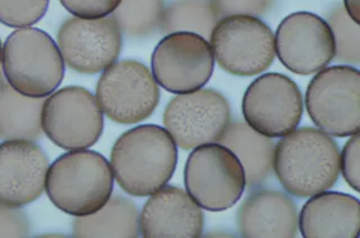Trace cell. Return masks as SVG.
I'll return each instance as SVG.
<instances>
[{"label":"cell","mask_w":360,"mask_h":238,"mask_svg":"<svg viewBox=\"0 0 360 238\" xmlns=\"http://www.w3.org/2000/svg\"><path fill=\"white\" fill-rule=\"evenodd\" d=\"M178 149L168 131L142 125L124 132L112 146L110 168L118 185L129 196L146 198L174 176Z\"/></svg>","instance_id":"obj_1"},{"label":"cell","mask_w":360,"mask_h":238,"mask_svg":"<svg viewBox=\"0 0 360 238\" xmlns=\"http://www.w3.org/2000/svg\"><path fill=\"white\" fill-rule=\"evenodd\" d=\"M345 11L354 22H360V0H345Z\"/></svg>","instance_id":"obj_30"},{"label":"cell","mask_w":360,"mask_h":238,"mask_svg":"<svg viewBox=\"0 0 360 238\" xmlns=\"http://www.w3.org/2000/svg\"><path fill=\"white\" fill-rule=\"evenodd\" d=\"M45 99L18 93L0 74V139L31 140L42 138L41 123Z\"/></svg>","instance_id":"obj_20"},{"label":"cell","mask_w":360,"mask_h":238,"mask_svg":"<svg viewBox=\"0 0 360 238\" xmlns=\"http://www.w3.org/2000/svg\"><path fill=\"white\" fill-rule=\"evenodd\" d=\"M50 162L31 140H5L0 144V204L22 208L45 191Z\"/></svg>","instance_id":"obj_15"},{"label":"cell","mask_w":360,"mask_h":238,"mask_svg":"<svg viewBox=\"0 0 360 238\" xmlns=\"http://www.w3.org/2000/svg\"><path fill=\"white\" fill-rule=\"evenodd\" d=\"M242 113L247 125L259 134L269 138L285 137L301 123V91L288 76L277 73L262 75L247 88Z\"/></svg>","instance_id":"obj_12"},{"label":"cell","mask_w":360,"mask_h":238,"mask_svg":"<svg viewBox=\"0 0 360 238\" xmlns=\"http://www.w3.org/2000/svg\"><path fill=\"white\" fill-rule=\"evenodd\" d=\"M58 48L65 65L79 74L96 75L116 63L122 33L112 18H68L60 25Z\"/></svg>","instance_id":"obj_13"},{"label":"cell","mask_w":360,"mask_h":238,"mask_svg":"<svg viewBox=\"0 0 360 238\" xmlns=\"http://www.w3.org/2000/svg\"><path fill=\"white\" fill-rule=\"evenodd\" d=\"M275 49L283 65L302 76L326 68L335 56L329 24L309 12L294 13L281 20L276 31Z\"/></svg>","instance_id":"obj_14"},{"label":"cell","mask_w":360,"mask_h":238,"mask_svg":"<svg viewBox=\"0 0 360 238\" xmlns=\"http://www.w3.org/2000/svg\"><path fill=\"white\" fill-rule=\"evenodd\" d=\"M359 227V200L346 193L326 191L309 196L298 215L304 238H356Z\"/></svg>","instance_id":"obj_18"},{"label":"cell","mask_w":360,"mask_h":238,"mask_svg":"<svg viewBox=\"0 0 360 238\" xmlns=\"http://www.w3.org/2000/svg\"><path fill=\"white\" fill-rule=\"evenodd\" d=\"M230 120L228 99L215 89L178 94L163 112L166 130L184 151L219 142Z\"/></svg>","instance_id":"obj_11"},{"label":"cell","mask_w":360,"mask_h":238,"mask_svg":"<svg viewBox=\"0 0 360 238\" xmlns=\"http://www.w3.org/2000/svg\"><path fill=\"white\" fill-rule=\"evenodd\" d=\"M50 0H0V23L22 29L39 23L48 12Z\"/></svg>","instance_id":"obj_25"},{"label":"cell","mask_w":360,"mask_h":238,"mask_svg":"<svg viewBox=\"0 0 360 238\" xmlns=\"http://www.w3.org/2000/svg\"><path fill=\"white\" fill-rule=\"evenodd\" d=\"M219 18L233 15L260 16L269 11L274 0H212Z\"/></svg>","instance_id":"obj_29"},{"label":"cell","mask_w":360,"mask_h":238,"mask_svg":"<svg viewBox=\"0 0 360 238\" xmlns=\"http://www.w3.org/2000/svg\"><path fill=\"white\" fill-rule=\"evenodd\" d=\"M103 113L114 123L135 125L151 116L160 89L149 68L135 60H121L103 71L96 87Z\"/></svg>","instance_id":"obj_9"},{"label":"cell","mask_w":360,"mask_h":238,"mask_svg":"<svg viewBox=\"0 0 360 238\" xmlns=\"http://www.w3.org/2000/svg\"><path fill=\"white\" fill-rule=\"evenodd\" d=\"M3 75L18 93L45 99L59 88L65 61L56 41L42 30L22 27L13 32L3 46Z\"/></svg>","instance_id":"obj_4"},{"label":"cell","mask_w":360,"mask_h":238,"mask_svg":"<svg viewBox=\"0 0 360 238\" xmlns=\"http://www.w3.org/2000/svg\"><path fill=\"white\" fill-rule=\"evenodd\" d=\"M212 52L223 70L234 76L262 74L276 57L275 35L262 20L249 15L222 18L212 32Z\"/></svg>","instance_id":"obj_7"},{"label":"cell","mask_w":360,"mask_h":238,"mask_svg":"<svg viewBox=\"0 0 360 238\" xmlns=\"http://www.w3.org/2000/svg\"><path fill=\"white\" fill-rule=\"evenodd\" d=\"M184 181L191 199L213 213L233 207L247 187L239 159L219 142L193 149L186 162Z\"/></svg>","instance_id":"obj_5"},{"label":"cell","mask_w":360,"mask_h":238,"mask_svg":"<svg viewBox=\"0 0 360 238\" xmlns=\"http://www.w3.org/2000/svg\"><path fill=\"white\" fill-rule=\"evenodd\" d=\"M217 142L238 157L249 189L264 184L273 174L275 144L271 138L259 134L247 123H229Z\"/></svg>","instance_id":"obj_19"},{"label":"cell","mask_w":360,"mask_h":238,"mask_svg":"<svg viewBox=\"0 0 360 238\" xmlns=\"http://www.w3.org/2000/svg\"><path fill=\"white\" fill-rule=\"evenodd\" d=\"M274 172L292 196L309 198L326 192L340 172L338 144L320 129H295L275 145Z\"/></svg>","instance_id":"obj_2"},{"label":"cell","mask_w":360,"mask_h":238,"mask_svg":"<svg viewBox=\"0 0 360 238\" xmlns=\"http://www.w3.org/2000/svg\"><path fill=\"white\" fill-rule=\"evenodd\" d=\"M152 75L169 93L198 91L211 80L214 56L205 37L174 32L158 43L151 57Z\"/></svg>","instance_id":"obj_10"},{"label":"cell","mask_w":360,"mask_h":238,"mask_svg":"<svg viewBox=\"0 0 360 238\" xmlns=\"http://www.w3.org/2000/svg\"><path fill=\"white\" fill-rule=\"evenodd\" d=\"M43 134L65 151L87 149L104 130V115L96 96L79 86H67L49 95L41 114Z\"/></svg>","instance_id":"obj_8"},{"label":"cell","mask_w":360,"mask_h":238,"mask_svg":"<svg viewBox=\"0 0 360 238\" xmlns=\"http://www.w3.org/2000/svg\"><path fill=\"white\" fill-rule=\"evenodd\" d=\"M31 223L20 208L0 204V237H28Z\"/></svg>","instance_id":"obj_28"},{"label":"cell","mask_w":360,"mask_h":238,"mask_svg":"<svg viewBox=\"0 0 360 238\" xmlns=\"http://www.w3.org/2000/svg\"><path fill=\"white\" fill-rule=\"evenodd\" d=\"M165 7V0H122L110 18L122 35L142 39L160 30Z\"/></svg>","instance_id":"obj_23"},{"label":"cell","mask_w":360,"mask_h":238,"mask_svg":"<svg viewBox=\"0 0 360 238\" xmlns=\"http://www.w3.org/2000/svg\"><path fill=\"white\" fill-rule=\"evenodd\" d=\"M360 137L359 132L350 136L340 154V170L356 192H359L360 183Z\"/></svg>","instance_id":"obj_27"},{"label":"cell","mask_w":360,"mask_h":238,"mask_svg":"<svg viewBox=\"0 0 360 238\" xmlns=\"http://www.w3.org/2000/svg\"><path fill=\"white\" fill-rule=\"evenodd\" d=\"M139 224L144 238H198L204 230V213L188 193L165 185L150 196Z\"/></svg>","instance_id":"obj_16"},{"label":"cell","mask_w":360,"mask_h":238,"mask_svg":"<svg viewBox=\"0 0 360 238\" xmlns=\"http://www.w3.org/2000/svg\"><path fill=\"white\" fill-rule=\"evenodd\" d=\"M114 175L97 151H69L49 168L45 192L58 209L73 217L91 215L112 196Z\"/></svg>","instance_id":"obj_3"},{"label":"cell","mask_w":360,"mask_h":238,"mask_svg":"<svg viewBox=\"0 0 360 238\" xmlns=\"http://www.w3.org/2000/svg\"><path fill=\"white\" fill-rule=\"evenodd\" d=\"M238 228L245 238L296 237L297 208L292 199L281 191H255L239 208Z\"/></svg>","instance_id":"obj_17"},{"label":"cell","mask_w":360,"mask_h":238,"mask_svg":"<svg viewBox=\"0 0 360 238\" xmlns=\"http://www.w3.org/2000/svg\"><path fill=\"white\" fill-rule=\"evenodd\" d=\"M1 57H3V44H1V40H0V65H1Z\"/></svg>","instance_id":"obj_31"},{"label":"cell","mask_w":360,"mask_h":238,"mask_svg":"<svg viewBox=\"0 0 360 238\" xmlns=\"http://www.w3.org/2000/svg\"><path fill=\"white\" fill-rule=\"evenodd\" d=\"M307 113L330 136L350 137L360 128V73L352 65H333L313 77L305 94Z\"/></svg>","instance_id":"obj_6"},{"label":"cell","mask_w":360,"mask_h":238,"mask_svg":"<svg viewBox=\"0 0 360 238\" xmlns=\"http://www.w3.org/2000/svg\"><path fill=\"white\" fill-rule=\"evenodd\" d=\"M335 39V59L341 63L358 65L360 63V27L349 18L342 6L332 9L328 22Z\"/></svg>","instance_id":"obj_24"},{"label":"cell","mask_w":360,"mask_h":238,"mask_svg":"<svg viewBox=\"0 0 360 238\" xmlns=\"http://www.w3.org/2000/svg\"><path fill=\"white\" fill-rule=\"evenodd\" d=\"M219 20L212 0H174L165 7L160 31L166 35L189 32L210 37Z\"/></svg>","instance_id":"obj_22"},{"label":"cell","mask_w":360,"mask_h":238,"mask_svg":"<svg viewBox=\"0 0 360 238\" xmlns=\"http://www.w3.org/2000/svg\"><path fill=\"white\" fill-rule=\"evenodd\" d=\"M136 204L125 196H110L104 207L72 223L75 237L136 238L141 235Z\"/></svg>","instance_id":"obj_21"},{"label":"cell","mask_w":360,"mask_h":238,"mask_svg":"<svg viewBox=\"0 0 360 238\" xmlns=\"http://www.w3.org/2000/svg\"><path fill=\"white\" fill-rule=\"evenodd\" d=\"M122 0H60L62 6L76 18H103L110 16Z\"/></svg>","instance_id":"obj_26"}]
</instances>
